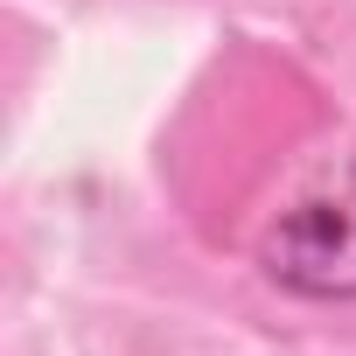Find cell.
<instances>
[{
  "instance_id": "6da1fadb",
  "label": "cell",
  "mask_w": 356,
  "mask_h": 356,
  "mask_svg": "<svg viewBox=\"0 0 356 356\" xmlns=\"http://www.w3.org/2000/svg\"><path fill=\"white\" fill-rule=\"evenodd\" d=\"M266 273L307 300H356V182L293 203L266 231Z\"/></svg>"
}]
</instances>
